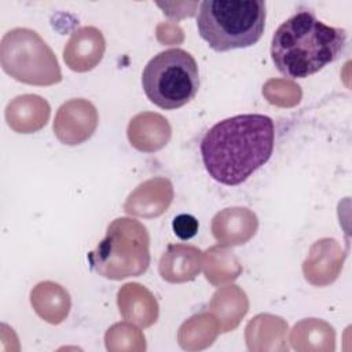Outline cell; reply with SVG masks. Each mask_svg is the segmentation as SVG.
Masks as SVG:
<instances>
[{
	"mask_svg": "<svg viewBox=\"0 0 352 352\" xmlns=\"http://www.w3.org/2000/svg\"><path fill=\"white\" fill-rule=\"evenodd\" d=\"M275 126L264 114H238L214 124L201 140L206 172L216 182L238 186L271 157Z\"/></svg>",
	"mask_w": 352,
	"mask_h": 352,
	"instance_id": "1",
	"label": "cell"
},
{
	"mask_svg": "<svg viewBox=\"0 0 352 352\" xmlns=\"http://www.w3.org/2000/svg\"><path fill=\"white\" fill-rule=\"evenodd\" d=\"M346 32L319 21L311 11H298L287 18L274 33L271 58L286 77L305 78L344 52Z\"/></svg>",
	"mask_w": 352,
	"mask_h": 352,
	"instance_id": "2",
	"label": "cell"
},
{
	"mask_svg": "<svg viewBox=\"0 0 352 352\" xmlns=\"http://www.w3.org/2000/svg\"><path fill=\"white\" fill-rule=\"evenodd\" d=\"M263 0H206L199 4V36L217 52L254 45L265 28Z\"/></svg>",
	"mask_w": 352,
	"mask_h": 352,
	"instance_id": "3",
	"label": "cell"
},
{
	"mask_svg": "<svg viewBox=\"0 0 352 352\" xmlns=\"http://www.w3.org/2000/svg\"><path fill=\"white\" fill-rule=\"evenodd\" d=\"M147 228L135 219L120 217L109 224L104 238L88 253L91 268L113 280L139 276L150 264Z\"/></svg>",
	"mask_w": 352,
	"mask_h": 352,
	"instance_id": "4",
	"label": "cell"
},
{
	"mask_svg": "<svg viewBox=\"0 0 352 352\" xmlns=\"http://www.w3.org/2000/svg\"><path fill=\"white\" fill-rule=\"evenodd\" d=\"M142 87L147 99L160 109H179L192 100L199 89L198 65L182 48L161 51L144 66Z\"/></svg>",
	"mask_w": 352,
	"mask_h": 352,
	"instance_id": "5",
	"label": "cell"
},
{
	"mask_svg": "<svg viewBox=\"0 0 352 352\" xmlns=\"http://www.w3.org/2000/svg\"><path fill=\"white\" fill-rule=\"evenodd\" d=\"M0 55L4 72L18 81L51 85L62 80L55 55L34 30L16 28L7 32Z\"/></svg>",
	"mask_w": 352,
	"mask_h": 352,
	"instance_id": "6",
	"label": "cell"
},
{
	"mask_svg": "<svg viewBox=\"0 0 352 352\" xmlns=\"http://www.w3.org/2000/svg\"><path fill=\"white\" fill-rule=\"evenodd\" d=\"M104 51V40L100 30L85 26L76 30L67 45L65 47V60L70 67L77 72H85L92 69L100 59Z\"/></svg>",
	"mask_w": 352,
	"mask_h": 352,
	"instance_id": "7",
	"label": "cell"
},
{
	"mask_svg": "<svg viewBox=\"0 0 352 352\" xmlns=\"http://www.w3.org/2000/svg\"><path fill=\"white\" fill-rule=\"evenodd\" d=\"M172 228L177 238L186 241L195 236L198 232V220L192 214L182 213L173 219Z\"/></svg>",
	"mask_w": 352,
	"mask_h": 352,
	"instance_id": "8",
	"label": "cell"
}]
</instances>
